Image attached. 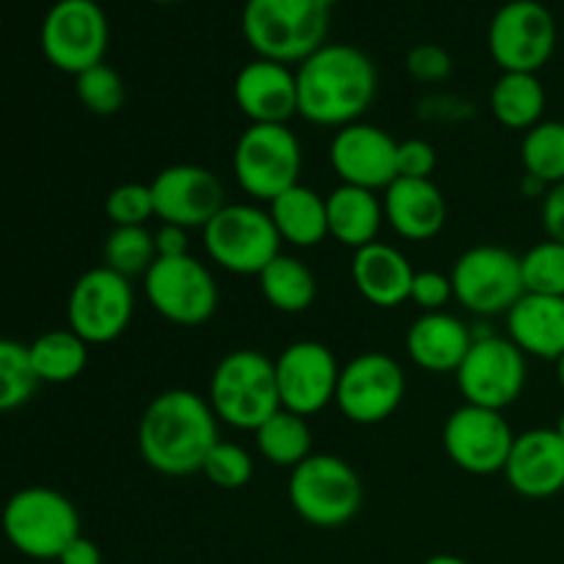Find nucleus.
Returning <instances> with one entry per match:
<instances>
[{"instance_id": "obj_1", "label": "nucleus", "mask_w": 564, "mask_h": 564, "mask_svg": "<svg viewBox=\"0 0 564 564\" xmlns=\"http://www.w3.org/2000/svg\"><path fill=\"white\" fill-rule=\"evenodd\" d=\"M218 441V416L207 397L191 389L160 391L138 422L141 460L163 477L198 474Z\"/></svg>"}, {"instance_id": "obj_2", "label": "nucleus", "mask_w": 564, "mask_h": 564, "mask_svg": "<svg viewBox=\"0 0 564 564\" xmlns=\"http://www.w3.org/2000/svg\"><path fill=\"white\" fill-rule=\"evenodd\" d=\"M297 116L317 127L356 124L378 97V66L361 47L325 42L295 69Z\"/></svg>"}, {"instance_id": "obj_3", "label": "nucleus", "mask_w": 564, "mask_h": 564, "mask_svg": "<svg viewBox=\"0 0 564 564\" xmlns=\"http://www.w3.org/2000/svg\"><path fill=\"white\" fill-rule=\"evenodd\" d=\"M330 9L328 0H246L242 36L257 58L301 64L325 44Z\"/></svg>"}, {"instance_id": "obj_4", "label": "nucleus", "mask_w": 564, "mask_h": 564, "mask_svg": "<svg viewBox=\"0 0 564 564\" xmlns=\"http://www.w3.org/2000/svg\"><path fill=\"white\" fill-rule=\"evenodd\" d=\"M207 402L218 422L257 433L273 413L281 411L275 361L253 347L226 352L213 369Z\"/></svg>"}, {"instance_id": "obj_5", "label": "nucleus", "mask_w": 564, "mask_h": 564, "mask_svg": "<svg viewBox=\"0 0 564 564\" xmlns=\"http://www.w3.org/2000/svg\"><path fill=\"white\" fill-rule=\"evenodd\" d=\"M0 527L11 549L20 551L22 556L58 562L66 545L80 538V512L61 490L33 485L17 490L6 501Z\"/></svg>"}, {"instance_id": "obj_6", "label": "nucleus", "mask_w": 564, "mask_h": 564, "mask_svg": "<svg viewBox=\"0 0 564 564\" xmlns=\"http://www.w3.org/2000/svg\"><path fill=\"white\" fill-rule=\"evenodd\" d=\"M286 496L292 510L308 527L339 529L361 510L364 485L345 457L314 452L290 471Z\"/></svg>"}, {"instance_id": "obj_7", "label": "nucleus", "mask_w": 564, "mask_h": 564, "mask_svg": "<svg viewBox=\"0 0 564 564\" xmlns=\"http://www.w3.org/2000/svg\"><path fill=\"white\" fill-rule=\"evenodd\" d=\"M231 171L253 202L270 204L301 182V141L290 124H248L231 152Z\"/></svg>"}, {"instance_id": "obj_8", "label": "nucleus", "mask_w": 564, "mask_h": 564, "mask_svg": "<svg viewBox=\"0 0 564 564\" xmlns=\"http://www.w3.org/2000/svg\"><path fill=\"white\" fill-rule=\"evenodd\" d=\"M209 262L235 275H259L281 253L273 218L259 204H226L202 229Z\"/></svg>"}, {"instance_id": "obj_9", "label": "nucleus", "mask_w": 564, "mask_h": 564, "mask_svg": "<svg viewBox=\"0 0 564 564\" xmlns=\"http://www.w3.org/2000/svg\"><path fill=\"white\" fill-rule=\"evenodd\" d=\"M39 44L55 69L77 77L105 61L110 44L108 14L97 0H55L42 20Z\"/></svg>"}, {"instance_id": "obj_10", "label": "nucleus", "mask_w": 564, "mask_h": 564, "mask_svg": "<svg viewBox=\"0 0 564 564\" xmlns=\"http://www.w3.org/2000/svg\"><path fill=\"white\" fill-rule=\"evenodd\" d=\"M463 402L505 413L521 400L529 380L527 356L499 334H474L471 350L455 372Z\"/></svg>"}, {"instance_id": "obj_11", "label": "nucleus", "mask_w": 564, "mask_h": 564, "mask_svg": "<svg viewBox=\"0 0 564 564\" xmlns=\"http://www.w3.org/2000/svg\"><path fill=\"white\" fill-rule=\"evenodd\" d=\"M135 317V292L130 279L110 268L86 270L72 284L66 301V328L75 330L88 347L110 345L127 334Z\"/></svg>"}, {"instance_id": "obj_12", "label": "nucleus", "mask_w": 564, "mask_h": 564, "mask_svg": "<svg viewBox=\"0 0 564 564\" xmlns=\"http://www.w3.org/2000/svg\"><path fill=\"white\" fill-rule=\"evenodd\" d=\"M455 301L479 317L507 314L527 290H523L521 257L505 246H474L457 257L452 268Z\"/></svg>"}, {"instance_id": "obj_13", "label": "nucleus", "mask_w": 564, "mask_h": 564, "mask_svg": "<svg viewBox=\"0 0 564 564\" xmlns=\"http://www.w3.org/2000/svg\"><path fill=\"white\" fill-rule=\"evenodd\" d=\"M143 292L154 312L182 328H196L218 312L220 290L213 270L196 257L154 259L143 275Z\"/></svg>"}, {"instance_id": "obj_14", "label": "nucleus", "mask_w": 564, "mask_h": 564, "mask_svg": "<svg viewBox=\"0 0 564 564\" xmlns=\"http://www.w3.org/2000/svg\"><path fill=\"white\" fill-rule=\"evenodd\" d=\"M405 389V372L389 352H358L341 367L334 405L347 422L372 427L400 411Z\"/></svg>"}, {"instance_id": "obj_15", "label": "nucleus", "mask_w": 564, "mask_h": 564, "mask_svg": "<svg viewBox=\"0 0 564 564\" xmlns=\"http://www.w3.org/2000/svg\"><path fill=\"white\" fill-rule=\"evenodd\" d=\"M488 47L501 72H534L551 61L556 20L540 0H507L488 28Z\"/></svg>"}, {"instance_id": "obj_16", "label": "nucleus", "mask_w": 564, "mask_h": 564, "mask_svg": "<svg viewBox=\"0 0 564 564\" xmlns=\"http://www.w3.org/2000/svg\"><path fill=\"white\" fill-rule=\"evenodd\" d=\"M441 441H444L446 457L460 471L474 474V477H494V474H505L516 433L505 413L463 402L446 416Z\"/></svg>"}, {"instance_id": "obj_17", "label": "nucleus", "mask_w": 564, "mask_h": 564, "mask_svg": "<svg viewBox=\"0 0 564 564\" xmlns=\"http://www.w3.org/2000/svg\"><path fill=\"white\" fill-rule=\"evenodd\" d=\"M339 361L328 345L314 339L292 341L275 358V383L281 408L308 419L334 405L339 386Z\"/></svg>"}, {"instance_id": "obj_18", "label": "nucleus", "mask_w": 564, "mask_h": 564, "mask_svg": "<svg viewBox=\"0 0 564 564\" xmlns=\"http://www.w3.org/2000/svg\"><path fill=\"white\" fill-rule=\"evenodd\" d=\"M149 187L154 198V218L187 231L204 229L226 207L224 182L204 165H169L149 182Z\"/></svg>"}, {"instance_id": "obj_19", "label": "nucleus", "mask_w": 564, "mask_h": 564, "mask_svg": "<svg viewBox=\"0 0 564 564\" xmlns=\"http://www.w3.org/2000/svg\"><path fill=\"white\" fill-rule=\"evenodd\" d=\"M397 143L383 127L356 121L336 130L328 158L341 185L383 193L397 180Z\"/></svg>"}, {"instance_id": "obj_20", "label": "nucleus", "mask_w": 564, "mask_h": 564, "mask_svg": "<svg viewBox=\"0 0 564 564\" xmlns=\"http://www.w3.org/2000/svg\"><path fill=\"white\" fill-rule=\"evenodd\" d=\"M235 102L248 124H290L297 116V77L290 64L253 58L237 72Z\"/></svg>"}, {"instance_id": "obj_21", "label": "nucleus", "mask_w": 564, "mask_h": 564, "mask_svg": "<svg viewBox=\"0 0 564 564\" xmlns=\"http://www.w3.org/2000/svg\"><path fill=\"white\" fill-rule=\"evenodd\" d=\"M505 479L523 499H551L564 490V441L554 427L516 435Z\"/></svg>"}, {"instance_id": "obj_22", "label": "nucleus", "mask_w": 564, "mask_h": 564, "mask_svg": "<svg viewBox=\"0 0 564 564\" xmlns=\"http://www.w3.org/2000/svg\"><path fill=\"white\" fill-rule=\"evenodd\" d=\"M386 224L402 240L424 242L446 226V198L433 180H394L383 191Z\"/></svg>"}, {"instance_id": "obj_23", "label": "nucleus", "mask_w": 564, "mask_h": 564, "mask_svg": "<svg viewBox=\"0 0 564 564\" xmlns=\"http://www.w3.org/2000/svg\"><path fill=\"white\" fill-rule=\"evenodd\" d=\"M350 275L364 301L378 308H397L411 297L416 270L400 248L375 240L352 251Z\"/></svg>"}, {"instance_id": "obj_24", "label": "nucleus", "mask_w": 564, "mask_h": 564, "mask_svg": "<svg viewBox=\"0 0 564 564\" xmlns=\"http://www.w3.org/2000/svg\"><path fill=\"white\" fill-rule=\"evenodd\" d=\"M474 330L449 312H427L411 323L405 334L408 358L430 375L457 372L471 350Z\"/></svg>"}, {"instance_id": "obj_25", "label": "nucleus", "mask_w": 564, "mask_h": 564, "mask_svg": "<svg viewBox=\"0 0 564 564\" xmlns=\"http://www.w3.org/2000/svg\"><path fill=\"white\" fill-rule=\"evenodd\" d=\"M505 319L507 339L527 358L556 364L564 356V297L523 292Z\"/></svg>"}, {"instance_id": "obj_26", "label": "nucleus", "mask_w": 564, "mask_h": 564, "mask_svg": "<svg viewBox=\"0 0 564 564\" xmlns=\"http://www.w3.org/2000/svg\"><path fill=\"white\" fill-rule=\"evenodd\" d=\"M325 204H328L330 240L352 248V251L378 240L380 229L386 224L383 198L378 193L339 182V187H334L330 196H325Z\"/></svg>"}, {"instance_id": "obj_27", "label": "nucleus", "mask_w": 564, "mask_h": 564, "mask_svg": "<svg viewBox=\"0 0 564 564\" xmlns=\"http://www.w3.org/2000/svg\"><path fill=\"white\" fill-rule=\"evenodd\" d=\"M281 242L295 248H317L328 240V204L314 187L297 182L268 204Z\"/></svg>"}, {"instance_id": "obj_28", "label": "nucleus", "mask_w": 564, "mask_h": 564, "mask_svg": "<svg viewBox=\"0 0 564 564\" xmlns=\"http://www.w3.org/2000/svg\"><path fill=\"white\" fill-rule=\"evenodd\" d=\"M490 113L507 130L529 132L543 121L545 88L534 72H501L490 88Z\"/></svg>"}, {"instance_id": "obj_29", "label": "nucleus", "mask_w": 564, "mask_h": 564, "mask_svg": "<svg viewBox=\"0 0 564 564\" xmlns=\"http://www.w3.org/2000/svg\"><path fill=\"white\" fill-rule=\"evenodd\" d=\"M257 279L264 301L281 314H303L317 301V279L312 268L290 253H279Z\"/></svg>"}, {"instance_id": "obj_30", "label": "nucleus", "mask_w": 564, "mask_h": 564, "mask_svg": "<svg viewBox=\"0 0 564 564\" xmlns=\"http://www.w3.org/2000/svg\"><path fill=\"white\" fill-rule=\"evenodd\" d=\"M39 383H72L88 367V345L72 328L47 330L28 345Z\"/></svg>"}, {"instance_id": "obj_31", "label": "nucleus", "mask_w": 564, "mask_h": 564, "mask_svg": "<svg viewBox=\"0 0 564 564\" xmlns=\"http://www.w3.org/2000/svg\"><path fill=\"white\" fill-rule=\"evenodd\" d=\"M253 441H257V452L262 455V460H268L275 468H290L292 471L308 455H314L308 422L297 413L284 411V408L253 433Z\"/></svg>"}, {"instance_id": "obj_32", "label": "nucleus", "mask_w": 564, "mask_h": 564, "mask_svg": "<svg viewBox=\"0 0 564 564\" xmlns=\"http://www.w3.org/2000/svg\"><path fill=\"white\" fill-rule=\"evenodd\" d=\"M521 163L523 174L538 176L549 187L564 182V121L543 119L523 132Z\"/></svg>"}, {"instance_id": "obj_33", "label": "nucleus", "mask_w": 564, "mask_h": 564, "mask_svg": "<svg viewBox=\"0 0 564 564\" xmlns=\"http://www.w3.org/2000/svg\"><path fill=\"white\" fill-rule=\"evenodd\" d=\"M158 259L154 251V231L149 226H113L105 237L102 264L124 279L147 275Z\"/></svg>"}, {"instance_id": "obj_34", "label": "nucleus", "mask_w": 564, "mask_h": 564, "mask_svg": "<svg viewBox=\"0 0 564 564\" xmlns=\"http://www.w3.org/2000/svg\"><path fill=\"white\" fill-rule=\"evenodd\" d=\"M39 378L31 367L28 345L0 339V413L17 411L36 394Z\"/></svg>"}, {"instance_id": "obj_35", "label": "nucleus", "mask_w": 564, "mask_h": 564, "mask_svg": "<svg viewBox=\"0 0 564 564\" xmlns=\"http://www.w3.org/2000/svg\"><path fill=\"white\" fill-rule=\"evenodd\" d=\"M523 290L532 295L564 297V242L543 240L521 257Z\"/></svg>"}, {"instance_id": "obj_36", "label": "nucleus", "mask_w": 564, "mask_h": 564, "mask_svg": "<svg viewBox=\"0 0 564 564\" xmlns=\"http://www.w3.org/2000/svg\"><path fill=\"white\" fill-rule=\"evenodd\" d=\"M75 94L83 108L94 116H113L127 102L124 77L105 61L75 77Z\"/></svg>"}, {"instance_id": "obj_37", "label": "nucleus", "mask_w": 564, "mask_h": 564, "mask_svg": "<svg viewBox=\"0 0 564 564\" xmlns=\"http://www.w3.org/2000/svg\"><path fill=\"white\" fill-rule=\"evenodd\" d=\"M198 474H204L220 490H240L253 479V457L246 446L220 438L204 457Z\"/></svg>"}, {"instance_id": "obj_38", "label": "nucleus", "mask_w": 564, "mask_h": 564, "mask_svg": "<svg viewBox=\"0 0 564 564\" xmlns=\"http://www.w3.org/2000/svg\"><path fill=\"white\" fill-rule=\"evenodd\" d=\"M105 215L113 226H149L154 218L152 187L143 182L116 185L105 198Z\"/></svg>"}, {"instance_id": "obj_39", "label": "nucleus", "mask_w": 564, "mask_h": 564, "mask_svg": "<svg viewBox=\"0 0 564 564\" xmlns=\"http://www.w3.org/2000/svg\"><path fill=\"white\" fill-rule=\"evenodd\" d=\"M438 169V152L424 138H408L397 143V180H433Z\"/></svg>"}, {"instance_id": "obj_40", "label": "nucleus", "mask_w": 564, "mask_h": 564, "mask_svg": "<svg viewBox=\"0 0 564 564\" xmlns=\"http://www.w3.org/2000/svg\"><path fill=\"white\" fill-rule=\"evenodd\" d=\"M411 303L427 312H444L446 303L455 301V286H452L449 273H438V270H416L411 284Z\"/></svg>"}, {"instance_id": "obj_41", "label": "nucleus", "mask_w": 564, "mask_h": 564, "mask_svg": "<svg viewBox=\"0 0 564 564\" xmlns=\"http://www.w3.org/2000/svg\"><path fill=\"white\" fill-rule=\"evenodd\" d=\"M408 72L422 83H441L452 75V55L441 44H416L408 50Z\"/></svg>"}, {"instance_id": "obj_42", "label": "nucleus", "mask_w": 564, "mask_h": 564, "mask_svg": "<svg viewBox=\"0 0 564 564\" xmlns=\"http://www.w3.org/2000/svg\"><path fill=\"white\" fill-rule=\"evenodd\" d=\"M540 215H543V229L549 240L564 242V182L549 187Z\"/></svg>"}, {"instance_id": "obj_43", "label": "nucleus", "mask_w": 564, "mask_h": 564, "mask_svg": "<svg viewBox=\"0 0 564 564\" xmlns=\"http://www.w3.org/2000/svg\"><path fill=\"white\" fill-rule=\"evenodd\" d=\"M154 251L158 259H176L191 253V240H187V229L174 224H160L154 229Z\"/></svg>"}, {"instance_id": "obj_44", "label": "nucleus", "mask_w": 564, "mask_h": 564, "mask_svg": "<svg viewBox=\"0 0 564 564\" xmlns=\"http://www.w3.org/2000/svg\"><path fill=\"white\" fill-rule=\"evenodd\" d=\"M58 564H102V551L94 540L88 538H75L64 549V554L58 556Z\"/></svg>"}, {"instance_id": "obj_45", "label": "nucleus", "mask_w": 564, "mask_h": 564, "mask_svg": "<svg viewBox=\"0 0 564 564\" xmlns=\"http://www.w3.org/2000/svg\"><path fill=\"white\" fill-rule=\"evenodd\" d=\"M521 193H523V196H529V198H545V193H549V185H545V182H540L538 176L523 174Z\"/></svg>"}, {"instance_id": "obj_46", "label": "nucleus", "mask_w": 564, "mask_h": 564, "mask_svg": "<svg viewBox=\"0 0 564 564\" xmlns=\"http://www.w3.org/2000/svg\"><path fill=\"white\" fill-rule=\"evenodd\" d=\"M424 564H468V562L460 560V556H455V554H435V556H430Z\"/></svg>"}, {"instance_id": "obj_47", "label": "nucleus", "mask_w": 564, "mask_h": 564, "mask_svg": "<svg viewBox=\"0 0 564 564\" xmlns=\"http://www.w3.org/2000/svg\"><path fill=\"white\" fill-rule=\"evenodd\" d=\"M556 380H560V386L564 391V356L560 358V361H556Z\"/></svg>"}, {"instance_id": "obj_48", "label": "nucleus", "mask_w": 564, "mask_h": 564, "mask_svg": "<svg viewBox=\"0 0 564 564\" xmlns=\"http://www.w3.org/2000/svg\"><path fill=\"white\" fill-rule=\"evenodd\" d=\"M556 433H560V438L564 441V411H562V416H560V422H556Z\"/></svg>"}, {"instance_id": "obj_49", "label": "nucleus", "mask_w": 564, "mask_h": 564, "mask_svg": "<svg viewBox=\"0 0 564 564\" xmlns=\"http://www.w3.org/2000/svg\"><path fill=\"white\" fill-rule=\"evenodd\" d=\"M328 3H330V6H336V3H339V0H328Z\"/></svg>"}, {"instance_id": "obj_50", "label": "nucleus", "mask_w": 564, "mask_h": 564, "mask_svg": "<svg viewBox=\"0 0 564 564\" xmlns=\"http://www.w3.org/2000/svg\"><path fill=\"white\" fill-rule=\"evenodd\" d=\"M158 3H171V0H158Z\"/></svg>"}]
</instances>
